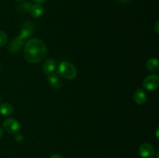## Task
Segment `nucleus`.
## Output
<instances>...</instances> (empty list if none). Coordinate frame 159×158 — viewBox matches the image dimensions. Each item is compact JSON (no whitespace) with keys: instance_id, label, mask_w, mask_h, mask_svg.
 <instances>
[{"instance_id":"nucleus-1","label":"nucleus","mask_w":159,"mask_h":158,"mask_svg":"<svg viewBox=\"0 0 159 158\" xmlns=\"http://www.w3.org/2000/svg\"><path fill=\"white\" fill-rule=\"evenodd\" d=\"M47 54V46L43 40L37 38L30 39L26 42L24 48V57L28 62L38 63Z\"/></svg>"},{"instance_id":"nucleus-2","label":"nucleus","mask_w":159,"mask_h":158,"mask_svg":"<svg viewBox=\"0 0 159 158\" xmlns=\"http://www.w3.org/2000/svg\"><path fill=\"white\" fill-rule=\"evenodd\" d=\"M57 74L62 78L67 80L74 79L77 75V69L74 64L68 61H62L58 65Z\"/></svg>"},{"instance_id":"nucleus-3","label":"nucleus","mask_w":159,"mask_h":158,"mask_svg":"<svg viewBox=\"0 0 159 158\" xmlns=\"http://www.w3.org/2000/svg\"><path fill=\"white\" fill-rule=\"evenodd\" d=\"M3 129L9 134L14 135L20 130V125L16 119L9 118L3 122Z\"/></svg>"},{"instance_id":"nucleus-4","label":"nucleus","mask_w":159,"mask_h":158,"mask_svg":"<svg viewBox=\"0 0 159 158\" xmlns=\"http://www.w3.org/2000/svg\"><path fill=\"white\" fill-rule=\"evenodd\" d=\"M159 85V77L157 74H150L144 78L143 86L148 91H154Z\"/></svg>"},{"instance_id":"nucleus-5","label":"nucleus","mask_w":159,"mask_h":158,"mask_svg":"<svg viewBox=\"0 0 159 158\" xmlns=\"http://www.w3.org/2000/svg\"><path fill=\"white\" fill-rule=\"evenodd\" d=\"M35 28L36 26L33 22L31 21H26L22 25L21 29H20V37H22L23 39H26L27 37H31L33 34L35 32Z\"/></svg>"},{"instance_id":"nucleus-6","label":"nucleus","mask_w":159,"mask_h":158,"mask_svg":"<svg viewBox=\"0 0 159 158\" xmlns=\"http://www.w3.org/2000/svg\"><path fill=\"white\" fill-rule=\"evenodd\" d=\"M139 153L142 158H152L155 154V149L150 143H143L139 148Z\"/></svg>"},{"instance_id":"nucleus-7","label":"nucleus","mask_w":159,"mask_h":158,"mask_svg":"<svg viewBox=\"0 0 159 158\" xmlns=\"http://www.w3.org/2000/svg\"><path fill=\"white\" fill-rule=\"evenodd\" d=\"M23 43H24V39H23L22 37H20V36H18V37H16L14 40H12V41L11 42L10 44H9V52L12 53V54L18 52V51L21 49L22 46H23Z\"/></svg>"},{"instance_id":"nucleus-8","label":"nucleus","mask_w":159,"mask_h":158,"mask_svg":"<svg viewBox=\"0 0 159 158\" xmlns=\"http://www.w3.org/2000/svg\"><path fill=\"white\" fill-rule=\"evenodd\" d=\"M147 94L141 88H138L134 94V100L138 105H143L147 101Z\"/></svg>"},{"instance_id":"nucleus-9","label":"nucleus","mask_w":159,"mask_h":158,"mask_svg":"<svg viewBox=\"0 0 159 158\" xmlns=\"http://www.w3.org/2000/svg\"><path fill=\"white\" fill-rule=\"evenodd\" d=\"M48 80L52 88L57 89V88H60L61 87L62 81L57 74H54V73L48 74Z\"/></svg>"},{"instance_id":"nucleus-10","label":"nucleus","mask_w":159,"mask_h":158,"mask_svg":"<svg viewBox=\"0 0 159 158\" xmlns=\"http://www.w3.org/2000/svg\"><path fill=\"white\" fill-rule=\"evenodd\" d=\"M29 12L34 18H39V17H40L43 15V8L39 3H36V4L31 6Z\"/></svg>"},{"instance_id":"nucleus-11","label":"nucleus","mask_w":159,"mask_h":158,"mask_svg":"<svg viewBox=\"0 0 159 158\" xmlns=\"http://www.w3.org/2000/svg\"><path fill=\"white\" fill-rule=\"evenodd\" d=\"M56 68V63L53 59H48L43 64V72L46 74H51Z\"/></svg>"},{"instance_id":"nucleus-12","label":"nucleus","mask_w":159,"mask_h":158,"mask_svg":"<svg viewBox=\"0 0 159 158\" xmlns=\"http://www.w3.org/2000/svg\"><path fill=\"white\" fill-rule=\"evenodd\" d=\"M146 68L151 72H158L159 71V62L158 59L155 58V57L149 59L146 63Z\"/></svg>"},{"instance_id":"nucleus-13","label":"nucleus","mask_w":159,"mask_h":158,"mask_svg":"<svg viewBox=\"0 0 159 158\" xmlns=\"http://www.w3.org/2000/svg\"><path fill=\"white\" fill-rule=\"evenodd\" d=\"M14 112V108L11 104L5 102L0 104V113L5 116H9L12 115Z\"/></svg>"},{"instance_id":"nucleus-14","label":"nucleus","mask_w":159,"mask_h":158,"mask_svg":"<svg viewBox=\"0 0 159 158\" xmlns=\"http://www.w3.org/2000/svg\"><path fill=\"white\" fill-rule=\"evenodd\" d=\"M8 37L6 33L3 31L0 30V47L4 46L6 43H7Z\"/></svg>"},{"instance_id":"nucleus-15","label":"nucleus","mask_w":159,"mask_h":158,"mask_svg":"<svg viewBox=\"0 0 159 158\" xmlns=\"http://www.w3.org/2000/svg\"><path fill=\"white\" fill-rule=\"evenodd\" d=\"M31 6H32V5H31L30 2H25L23 3V4H22L21 6H20V7L22 8V10H23V12H29Z\"/></svg>"},{"instance_id":"nucleus-16","label":"nucleus","mask_w":159,"mask_h":158,"mask_svg":"<svg viewBox=\"0 0 159 158\" xmlns=\"http://www.w3.org/2000/svg\"><path fill=\"white\" fill-rule=\"evenodd\" d=\"M155 31H156L157 33H158V21L156 22V23H155Z\"/></svg>"},{"instance_id":"nucleus-17","label":"nucleus","mask_w":159,"mask_h":158,"mask_svg":"<svg viewBox=\"0 0 159 158\" xmlns=\"http://www.w3.org/2000/svg\"><path fill=\"white\" fill-rule=\"evenodd\" d=\"M50 158H63V157H62L61 156H60V155L54 154V155H52V156H51Z\"/></svg>"},{"instance_id":"nucleus-18","label":"nucleus","mask_w":159,"mask_h":158,"mask_svg":"<svg viewBox=\"0 0 159 158\" xmlns=\"http://www.w3.org/2000/svg\"><path fill=\"white\" fill-rule=\"evenodd\" d=\"M34 1H35L36 2H37V3H39V4H40V3L45 2H46L47 0H34Z\"/></svg>"},{"instance_id":"nucleus-19","label":"nucleus","mask_w":159,"mask_h":158,"mask_svg":"<svg viewBox=\"0 0 159 158\" xmlns=\"http://www.w3.org/2000/svg\"><path fill=\"white\" fill-rule=\"evenodd\" d=\"M2 135H3V130H2V129L0 127V139H1V137L2 136Z\"/></svg>"},{"instance_id":"nucleus-20","label":"nucleus","mask_w":159,"mask_h":158,"mask_svg":"<svg viewBox=\"0 0 159 158\" xmlns=\"http://www.w3.org/2000/svg\"><path fill=\"white\" fill-rule=\"evenodd\" d=\"M16 1H18V2H21V1H23V0H16Z\"/></svg>"},{"instance_id":"nucleus-21","label":"nucleus","mask_w":159,"mask_h":158,"mask_svg":"<svg viewBox=\"0 0 159 158\" xmlns=\"http://www.w3.org/2000/svg\"><path fill=\"white\" fill-rule=\"evenodd\" d=\"M0 104H1V98H0Z\"/></svg>"},{"instance_id":"nucleus-22","label":"nucleus","mask_w":159,"mask_h":158,"mask_svg":"<svg viewBox=\"0 0 159 158\" xmlns=\"http://www.w3.org/2000/svg\"><path fill=\"white\" fill-rule=\"evenodd\" d=\"M0 70H1V64H0Z\"/></svg>"}]
</instances>
